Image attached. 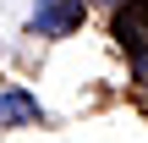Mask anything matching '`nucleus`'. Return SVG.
Segmentation results:
<instances>
[{"label":"nucleus","mask_w":148,"mask_h":143,"mask_svg":"<svg viewBox=\"0 0 148 143\" xmlns=\"http://www.w3.org/2000/svg\"><path fill=\"white\" fill-rule=\"evenodd\" d=\"M88 0H38L33 6V33L38 39H66L71 28H82Z\"/></svg>","instance_id":"f257e3e1"},{"label":"nucleus","mask_w":148,"mask_h":143,"mask_svg":"<svg viewBox=\"0 0 148 143\" xmlns=\"http://www.w3.org/2000/svg\"><path fill=\"white\" fill-rule=\"evenodd\" d=\"M38 121H44V110H38L33 94H22V88L0 94V127H38Z\"/></svg>","instance_id":"f03ea898"},{"label":"nucleus","mask_w":148,"mask_h":143,"mask_svg":"<svg viewBox=\"0 0 148 143\" xmlns=\"http://www.w3.org/2000/svg\"><path fill=\"white\" fill-rule=\"evenodd\" d=\"M104 6H121V0H104Z\"/></svg>","instance_id":"7ed1b4c3"}]
</instances>
